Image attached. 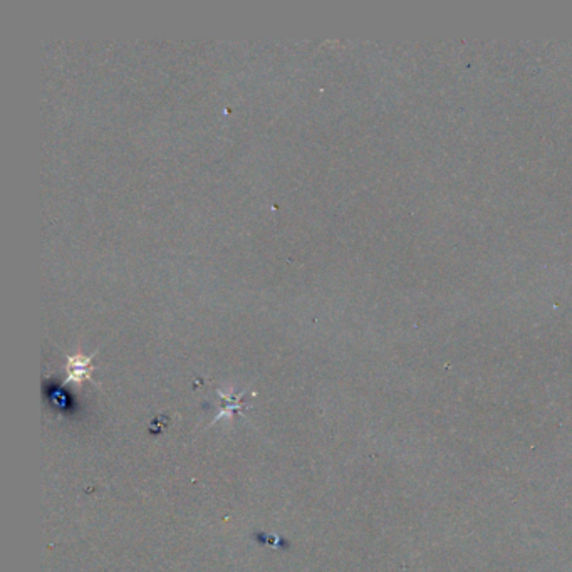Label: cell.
<instances>
[{"label":"cell","mask_w":572,"mask_h":572,"mask_svg":"<svg viewBox=\"0 0 572 572\" xmlns=\"http://www.w3.org/2000/svg\"><path fill=\"white\" fill-rule=\"evenodd\" d=\"M219 395L222 396V398L225 399V406L222 408V410L219 411V415H215V418H213V421L210 423L208 426L215 425V423L220 421V419H222V418H227V417L230 418L234 413H240V415H242V410H243V408H245V406L242 405V403L239 402L240 396L245 395V391H242V393H240V395H234V391H232V390H228V393H223L222 390H219Z\"/></svg>","instance_id":"cell-2"},{"label":"cell","mask_w":572,"mask_h":572,"mask_svg":"<svg viewBox=\"0 0 572 572\" xmlns=\"http://www.w3.org/2000/svg\"><path fill=\"white\" fill-rule=\"evenodd\" d=\"M91 361H93V356H82V354H78V356H71L67 360V377L66 381L69 383H82V381H93L91 377V373H93V368H91Z\"/></svg>","instance_id":"cell-1"}]
</instances>
